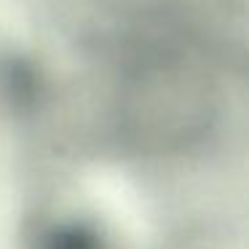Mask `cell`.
<instances>
[{
  "instance_id": "6da1fadb",
  "label": "cell",
  "mask_w": 249,
  "mask_h": 249,
  "mask_svg": "<svg viewBox=\"0 0 249 249\" xmlns=\"http://www.w3.org/2000/svg\"><path fill=\"white\" fill-rule=\"evenodd\" d=\"M35 249H113L105 233L86 220H56L40 231Z\"/></svg>"
}]
</instances>
